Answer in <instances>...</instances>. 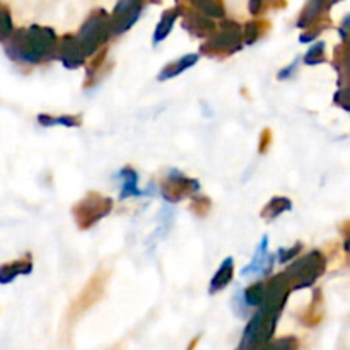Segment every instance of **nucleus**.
<instances>
[{"label":"nucleus","mask_w":350,"mask_h":350,"mask_svg":"<svg viewBox=\"0 0 350 350\" xmlns=\"http://www.w3.org/2000/svg\"><path fill=\"white\" fill-rule=\"evenodd\" d=\"M263 2H265V0H250V12L260 14V10H262L263 7Z\"/></svg>","instance_id":"393cba45"},{"label":"nucleus","mask_w":350,"mask_h":350,"mask_svg":"<svg viewBox=\"0 0 350 350\" xmlns=\"http://www.w3.org/2000/svg\"><path fill=\"white\" fill-rule=\"evenodd\" d=\"M178 16H180V10H167V12L163 14L156 27V33H154V43H161L163 40H166L170 31L173 29V24Z\"/></svg>","instance_id":"4468645a"},{"label":"nucleus","mask_w":350,"mask_h":350,"mask_svg":"<svg viewBox=\"0 0 350 350\" xmlns=\"http://www.w3.org/2000/svg\"><path fill=\"white\" fill-rule=\"evenodd\" d=\"M193 5L207 17H222L224 16V7L221 0H191Z\"/></svg>","instance_id":"a211bd4d"},{"label":"nucleus","mask_w":350,"mask_h":350,"mask_svg":"<svg viewBox=\"0 0 350 350\" xmlns=\"http://www.w3.org/2000/svg\"><path fill=\"white\" fill-rule=\"evenodd\" d=\"M198 188H200L198 181L183 176L180 171H171L166 183H163V197L167 202H178L198 191Z\"/></svg>","instance_id":"0eeeda50"},{"label":"nucleus","mask_w":350,"mask_h":350,"mask_svg":"<svg viewBox=\"0 0 350 350\" xmlns=\"http://www.w3.org/2000/svg\"><path fill=\"white\" fill-rule=\"evenodd\" d=\"M38 122L43 126H53V125H62V126H79L81 125V120L77 116H48V115H40L38 116Z\"/></svg>","instance_id":"6ab92c4d"},{"label":"nucleus","mask_w":350,"mask_h":350,"mask_svg":"<svg viewBox=\"0 0 350 350\" xmlns=\"http://www.w3.org/2000/svg\"><path fill=\"white\" fill-rule=\"evenodd\" d=\"M7 55L12 60L24 64H40L55 55L57 34L53 29L43 26H31L29 29L12 31L10 40H3Z\"/></svg>","instance_id":"f257e3e1"},{"label":"nucleus","mask_w":350,"mask_h":350,"mask_svg":"<svg viewBox=\"0 0 350 350\" xmlns=\"http://www.w3.org/2000/svg\"><path fill=\"white\" fill-rule=\"evenodd\" d=\"M185 27L195 36H207L215 29V24L204 14H188L185 19Z\"/></svg>","instance_id":"9d476101"},{"label":"nucleus","mask_w":350,"mask_h":350,"mask_svg":"<svg viewBox=\"0 0 350 350\" xmlns=\"http://www.w3.org/2000/svg\"><path fill=\"white\" fill-rule=\"evenodd\" d=\"M299 252H301V245L293 246V248H289V250H280V252H279V255H280V262L286 263L287 260L294 258V256H296L297 253H299Z\"/></svg>","instance_id":"b1692460"},{"label":"nucleus","mask_w":350,"mask_h":350,"mask_svg":"<svg viewBox=\"0 0 350 350\" xmlns=\"http://www.w3.org/2000/svg\"><path fill=\"white\" fill-rule=\"evenodd\" d=\"M327 260L320 252H311L306 256L297 260L296 263L287 269L286 275L289 279L293 289H304L310 287L323 275Z\"/></svg>","instance_id":"f03ea898"},{"label":"nucleus","mask_w":350,"mask_h":350,"mask_svg":"<svg viewBox=\"0 0 350 350\" xmlns=\"http://www.w3.org/2000/svg\"><path fill=\"white\" fill-rule=\"evenodd\" d=\"M33 270V265L27 260H17V262L9 263V265H3L0 269V282L9 284L16 279L17 275H26V273H31Z\"/></svg>","instance_id":"ddd939ff"},{"label":"nucleus","mask_w":350,"mask_h":350,"mask_svg":"<svg viewBox=\"0 0 350 350\" xmlns=\"http://www.w3.org/2000/svg\"><path fill=\"white\" fill-rule=\"evenodd\" d=\"M345 250H347V252L350 253V236H349V238L347 239H345Z\"/></svg>","instance_id":"bb28decb"},{"label":"nucleus","mask_w":350,"mask_h":350,"mask_svg":"<svg viewBox=\"0 0 350 350\" xmlns=\"http://www.w3.org/2000/svg\"><path fill=\"white\" fill-rule=\"evenodd\" d=\"M58 55H60L67 68L81 67L84 64L85 57H88L77 36H65L62 40L60 48H58Z\"/></svg>","instance_id":"6e6552de"},{"label":"nucleus","mask_w":350,"mask_h":350,"mask_svg":"<svg viewBox=\"0 0 350 350\" xmlns=\"http://www.w3.org/2000/svg\"><path fill=\"white\" fill-rule=\"evenodd\" d=\"M289 208H291V200H289V198L275 197V198H272V200H270L269 204H267V207L263 208L262 215L270 221V219L279 217V215L282 214V212L289 211Z\"/></svg>","instance_id":"f3484780"},{"label":"nucleus","mask_w":350,"mask_h":350,"mask_svg":"<svg viewBox=\"0 0 350 350\" xmlns=\"http://www.w3.org/2000/svg\"><path fill=\"white\" fill-rule=\"evenodd\" d=\"M232 270H234V262H232V258L229 256V258H226L224 262H222V265L219 267L217 273H215L214 279H212L211 294H215L219 293V291L228 287V284L231 282L232 279Z\"/></svg>","instance_id":"f8f14e48"},{"label":"nucleus","mask_w":350,"mask_h":350,"mask_svg":"<svg viewBox=\"0 0 350 350\" xmlns=\"http://www.w3.org/2000/svg\"><path fill=\"white\" fill-rule=\"evenodd\" d=\"M243 36H245L246 44L255 43V41L260 38V26H258V24H256V23H248V24H246L245 33H243Z\"/></svg>","instance_id":"4be33fe9"},{"label":"nucleus","mask_w":350,"mask_h":350,"mask_svg":"<svg viewBox=\"0 0 350 350\" xmlns=\"http://www.w3.org/2000/svg\"><path fill=\"white\" fill-rule=\"evenodd\" d=\"M241 40L243 36L239 24L226 21V23H222L221 31L207 41L204 51H208V53H234L241 48Z\"/></svg>","instance_id":"39448f33"},{"label":"nucleus","mask_w":350,"mask_h":350,"mask_svg":"<svg viewBox=\"0 0 350 350\" xmlns=\"http://www.w3.org/2000/svg\"><path fill=\"white\" fill-rule=\"evenodd\" d=\"M267 246H269V236H263L262 243H260L258 250H256V255L255 258H253L252 265L245 267V270L241 272L243 277L252 275V273H262V275L270 273L273 263H275V255L267 253Z\"/></svg>","instance_id":"1a4fd4ad"},{"label":"nucleus","mask_w":350,"mask_h":350,"mask_svg":"<svg viewBox=\"0 0 350 350\" xmlns=\"http://www.w3.org/2000/svg\"><path fill=\"white\" fill-rule=\"evenodd\" d=\"M198 62V55L197 53H188L185 55V57H181L180 60L173 62V64L166 65V68H163V72L159 74V81H166V79H171V77H176V75H180L181 72H185L187 68L193 67L195 64Z\"/></svg>","instance_id":"9b49d317"},{"label":"nucleus","mask_w":350,"mask_h":350,"mask_svg":"<svg viewBox=\"0 0 350 350\" xmlns=\"http://www.w3.org/2000/svg\"><path fill=\"white\" fill-rule=\"evenodd\" d=\"M267 286L263 282H256L245 291V303L252 308H260L265 301Z\"/></svg>","instance_id":"dca6fc26"},{"label":"nucleus","mask_w":350,"mask_h":350,"mask_svg":"<svg viewBox=\"0 0 350 350\" xmlns=\"http://www.w3.org/2000/svg\"><path fill=\"white\" fill-rule=\"evenodd\" d=\"M111 33H115V31H113L111 17H109L105 10H99V12L92 14V16L82 24L77 38L79 41H81L82 48H84L85 55H92L103 43L108 41Z\"/></svg>","instance_id":"7ed1b4c3"},{"label":"nucleus","mask_w":350,"mask_h":350,"mask_svg":"<svg viewBox=\"0 0 350 350\" xmlns=\"http://www.w3.org/2000/svg\"><path fill=\"white\" fill-rule=\"evenodd\" d=\"M12 33V21H10L9 12L7 9L2 10V40L9 38V34Z\"/></svg>","instance_id":"5701e85b"},{"label":"nucleus","mask_w":350,"mask_h":350,"mask_svg":"<svg viewBox=\"0 0 350 350\" xmlns=\"http://www.w3.org/2000/svg\"><path fill=\"white\" fill-rule=\"evenodd\" d=\"M304 62H306L308 65L323 64L325 62V43L323 41H318L314 46L310 48V51H308L306 57H304Z\"/></svg>","instance_id":"aec40b11"},{"label":"nucleus","mask_w":350,"mask_h":350,"mask_svg":"<svg viewBox=\"0 0 350 350\" xmlns=\"http://www.w3.org/2000/svg\"><path fill=\"white\" fill-rule=\"evenodd\" d=\"M296 64H297V62H294V64L291 65L289 68H284V70L279 74V79H282V81H284V79H286V77H291L293 70H294V68H296Z\"/></svg>","instance_id":"a878e982"},{"label":"nucleus","mask_w":350,"mask_h":350,"mask_svg":"<svg viewBox=\"0 0 350 350\" xmlns=\"http://www.w3.org/2000/svg\"><path fill=\"white\" fill-rule=\"evenodd\" d=\"M120 176L123 178V188L122 193H120V198H130L139 195V188H137V181H139V176H137L135 171L132 167H123Z\"/></svg>","instance_id":"2eb2a0df"},{"label":"nucleus","mask_w":350,"mask_h":350,"mask_svg":"<svg viewBox=\"0 0 350 350\" xmlns=\"http://www.w3.org/2000/svg\"><path fill=\"white\" fill-rule=\"evenodd\" d=\"M111 200L109 198L101 197V195L91 193L88 195V198L77 204V207L74 208L75 219H77V224L82 229L91 228L94 222H98L99 219L105 217L109 211H111Z\"/></svg>","instance_id":"20e7f679"},{"label":"nucleus","mask_w":350,"mask_h":350,"mask_svg":"<svg viewBox=\"0 0 350 350\" xmlns=\"http://www.w3.org/2000/svg\"><path fill=\"white\" fill-rule=\"evenodd\" d=\"M140 12H142V0H120L111 16L115 34H122L130 29L137 23Z\"/></svg>","instance_id":"423d86ee"},{"label":"nucleus","mask_w":350,"mask_h":350,"mask_svg":"<svg viewBox=\"0 0 350 350\" xmlns=\"http://www.w3.org/2000/svg\"><path fill=\"white\" fill-rule=\"evenodd\" d=\"M267 350H299V340L296 337H282L270 342Z\"/></svg>","instance_id":"412c9836"}]
</instances>
